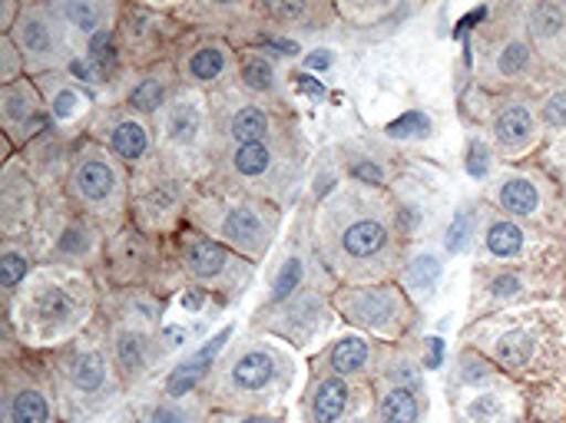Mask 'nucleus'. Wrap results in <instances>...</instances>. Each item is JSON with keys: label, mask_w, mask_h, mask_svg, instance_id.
I'll use <instances>...</instances> for the list:
<instances>
[{"label": "nucleus", "mask_w": 566, "mask_h": 423, "mask_svg": "<svg viewBox=\"0 0 566 423\" xmlns=\"http://www.w3.org/2000/svg\"><path fill=\"white\" fill-rule=\"evenodd\" d=\"M308 139L295 116L265 142L239 146L212 156V166L199 186L219 189V192H245L259 195L265 202H275L279 209H292L295 195L305 186L308 176Z\"/></svg>", "instance_id": "obj_5"}, {"label": "nucleus", "mask_w": 566, "mask_h": 423, "mask_svg": "<svg viewBox=\"0 0 566 423\" xmlns=\"http://www.w3.org/2000/svg\"><path fill=\"white\" fill-rule=\"evenodd\" d=\"M375 381L308 378L298 398V423H358L371 417Z\"/></svg>", "instance_id": "obj_26"}, {"label": "nucleus", "mask_w": 566, "mask_h": 423, "mask_svg": "<svg viewBox=\"0 0 566 423\" xmlns=\"http://www.w3.org/2000/svg\"><path fill=\"white\" fill-rule=\"evenodd\" d=\"M232 335H235V328L226 325L222 331H216L212 338H206L202 345H196L192 351H186V355H182L156 384H149V388H156V391L166 394V398H196V394H202V388H206V381L212 378L219 358H222L226 348L232 345Z\"/></svg>", "instance_id": "obj_33"}, {"label": "nucleus", "mask_w": 566, "mask_h": 423, "mask_svg": "<svg viewBox=\"0 0 566 423\" xmlns=\"http://www.w3.org/2000/svg\"><path fill=\"white\" fill-rule=\"evenodd\" d=\"M537 93H484L471 83L461 99V116L471 133H481L504 166H521L531 156H541L547 133L537 116Z\"/></svg>", "instance_id": "obj_11"}, {"label": "nucleus", "mask_w": 566, "mask_h": 423, "mask_svg": "<svg viewBox=\"0 0 566 423\" xmlns=\"http://www.w3.org/2000/svg\"><path fill=\"white\" fill-rule=\"evenodd\" d=\"M209 106H212V156L226 149L265 142L292 119L289 109H272L265 103L245 99L239 89L209 96Z\"/></svg>", "instance_id": "obj_24"}, {"label": "nucleus", "mask_w": 566, "mask_h": 423, "mask_svg": "<svg viewBox=\"0 0 566 423\" xmlns=\"http://www.w3.org/2000/svg\"><path fill=\"white\" fill-rule=\"evenodd\" d=\"M53 10L60 13L76 56H83V50L106 30H116L123 3L116 0H53Z\"/></svg>", "instance_id": "obj_36"}, {"label": "nucleus", "mask_w": 566, "mask_h": 423, "mask_svg": "<svg viewBox=\"0 0 566 423\" xmlns=\"http://www.w3.org/2000/svg\"><path fill=\"white\" fill-rule=\"evenodd\" d=\"M245 99L265 103L272 109H289L285 103V76L279 70L275 53L262 50V46H239V70H235V86Z\"/></svg>", "instance_id": "obj_35"}, {"label": "nucleus", "mask_w": 566, "mask_h": 423, "mask_svg": "<svg viewBox=\"0 0 566 423\" xmlns=\"http://www.w3.org/2000/svg\"><path fill=\"white\" fill-rule=\"evenodd\" d=\"M511 13L541 56L566 76V0H517L511 3Z\"/></svg>", "instance_id": "obj_34"}, {"label": "nucleus", "mask_w": 566, "mask_h": 423, "mask_svg": "<svg viewBox=\"0 0 566 423\" xmlns=\"http://www.w3.org/2000/svg\"><path fill=\"white\" fill-rule=\"evenodd\" d=\"M23 76H27L23 56H20V50L13 46V40L3 33V36H0V86L20 83Z\"/></svg>", "instance_id": "obj_47"}, {"label": "nucleus", "mask_w": 566, "mask_h": 423, "mask_svg": "<svg viewBox=\"0 0 566 423\" xmlns=\"http://www.w3.org/2000/svg\"><path fill=\"white\" fill-rule=\"evenodd\" d=\"M312 245L338 285L398 282L408 262V239L395 189L342 179L308 219Z\"/></svg>", "instance_id": "obj_1"}, {"label": "nucleus", "mask_w": 566, "mask_h": 423, "mask_svg": "<svg viewBox=\"0 0 566 423\" xmlns=\"http://www.w3.org/2000/svg\"><path fill=\"white\" fill-rule=\"evenodd\" d=\"M255 272L259 265H252L249 258L182 225L172 239H166V275L159 292L199 288L219 308H229L252 288Z\"/></svg>", "instance_id": "obj_10"}, {"label": "nucleus", "mask_w": 566, "mask_h": 423, "mask_svg": "<svg viewBox=\"0 0 566 423\" xmlns=\"http://www.w3.org/2000/svg\"><path fill=\"white\" fill-rule=\"evenodd\" d=\"M428 421V391L401 388L375 378L371 423H424Z\"/></svg>", "instance_id": "obj_41"}, {"label": "nucleus", "mask_w": 566, "mask_h": 423, "mask_svg": "<svg viewBox=\"0 0 566 423\" xmlns=\"http://www.w3.org/2000/svg\"><path fill=\"white\" fill-rule=\"evenodd\" d=\"M176 70L186 89H199L206 96L226 93L235 86V70H239V46L229 43L226 36H196L179 46L176 53Z\"/></svg>", "instance_id": "obj_28"}, {"label": "nucleus", "mask_w": 566, "mask_h": 423, "mask_svg": "<svg viewBox=\"0 0 566 423\" xmlns=\"http://www.w3.org/2000/svg\"><path fill=\"white\" fill-rule=\"evenodd\" d=\"M557 388L564 391V401H566V371H564V374H560V381H557Z\"/></svg>", "instance_id": "obj_49"}, {"label": "nucleus", "mask_w": 566, "mask_h": 423, "mask_svg": "<svg viewBox=\"0 0 566 423\" xmlns=\"http://www.w3.org/2000/svg\"><path fill=\"white\" fill-rule=\"evenodd\" d=\"M46 374L63 423H93L129 398V388L113 361L103 318H96V325L76 341L50 351Z\"/></svg>", "instance_id": "obj_6"}, {"label": "nucleus", "mask_w": 566, "mask_h": 423, "mask_svg": "<svg viewBox=\"0 0 566 423\" xmlns=\"http://www.w3.org/2000/svg\"><path fill=\"white\" fill-rule=\"evenodd\" d=\"M295 351L269 335L245 331L219 358L212 378L202 388L209 411L232 414H282L295 388Z\"/></svg>", "instance_id": "obj_4"}, {"label": "nucleus", "mask_w": 566, "mask_h": 423, "mask_svg": "<svg viewBox=\"0 0 566 423\" xmlns=\"http://www.w3.org/2000/svg\"><path fill=\"white\" fill-rule=\"evenodd\" d=\"M0 423H63L46 374V355H33L10 338H3Z\"/></svg>", "instance_id": "obj_18"}, {"label": "nucleus", "mask_w": 566, "mask_h": 423, "mask_svg": "<svg viewBox=\"0 0 566 423\" xmlns=\"http://www.w3.org/2000/svg\"><path fill=\"white\" fill-rule=\"evenodd\" d=\"M163 275H166V239H153V235L139 232L133 222L123 225L116 235H109L99 285L159 292Z\"/></svg>", "instance_id": "obj_23"}, {"label": "nucleus", "mask_w": 566, "mask_h": 423, "mask_svg": "<svg viewBox=\"0 0 566 423\" xmlns=\"http://www.w3.org/2000/svg\"><path fill=\"white\" fill-rule=\"evenodd\" d=\"M206 423H289L285 414H232V411H209Z\"/></svg>", "instance_id": "obj_48"}, {"label": "nucleus", "mask_w": 566, "mask_h": 423, "mask_svg": "<svg viewBox=\"0 0 566 423\" xmlns=\"http://www.w3.org/2000/svg\"><path fill=\"white\" fill-rule=\"evenodd\" d=\"M438 275H441V265H438V258L431 255V252H408V262H405V268H401V285L411 292V298L415 295H431L434 292V282H438Z\"/></svg>", "instance_id": "obj_45"}, {"label": "nucleus", "mask_w": 566, "mask_h": 423, "mask_svg": "<svg viewBox=\"0 0 566 423\" xmlns=\"http://www.w3.org/2000/svg\"><path fill=\"white\" fill-rule=\"evenodd\" d=\"M524 423H566L564 391L557 384L527 388V411Z\"/></svg>", "instance_id": "obj_44"}, {"label": "nucleus", "mask_w": 566, "mask_h": 423, "mask_svg": "<svg viewBox=\"0 0 566 423\" xmlns=\"http://www.w3.org/2000/svg\"><path fill=\"white\" fill-rule=\"evenodd\" d=\"M338 321L381 345H408L421 325V305L401 282L385 285H338L332 295Z\"/></svg>", "instance_id": "obj_14"}, {"label": "nucleus", "mask_w": 566, "mask_h": 423, "mask_svg": "<svg viewBox=\"0 0 566 423\" xmlns=\"http://www.w3.org/2000/svg\"><path fill=\"white\" fill-rule=\"evenodd\" d=\"M471 66V83L484 93H541L564 76L541 56L534 40L511 13V3L494 7L491 17L474 30Z\"/></svg>", "instance_id": "obj_7"}, {"label": "nucleus", "mask_w": 566, "mask_h": 423, "mask_svg": "<svg viewBox=\"0 0 566 423\" xmlns=\"http://www.w3.org/2000/svg\"><path fill=\"white\" fill-rule=\"evenodd\" d=\"M33 83L40 86L43 103H46L50 119H53L56 129H70V126H76V123H83V126L90 123V116H93L96 106H93L90 93H86L66 70L43 73V76H36Z\"/></svg>", "instance_id": "obj_37"}, {"label": "nucleus", "mask_w": 566, "mask_h": 423, "mask_svg": "<svg viewBox=\"0 0 566 423\" xmlns=\"http://www.w3.org/2000/svg\"><path fill=\"white\" fill-rule=\"evenodd\" d=\"M338 282H315L302 288L298 295L285 298L272 308H255L249 331L269 335L282 345H289L295 355H318L332 341V328L338 325V311L332 305Z\"/></svg>", "instance_id": "obj_15"}, {"label": "nucleus", "mask_w": 566, "mask_h": 423, "mask_svg": "<svg viewBox=\"0 0 566 423\" xmlns=\"http://www.w3.org/2000/svg\"><path fill=\"white\" fill-rule=\"evenodd\" d=\"M7 36L20 50L30 80L43 76V73L66 70L73 63V56H76V46H73L60 13L53 10V0L23 3L17 23H13V30Z\"/></svg>", "instance_id": "obj_22"}, {"label": "nucleus", "mask_w": 566, "mask_h": 423, "mask_svg": "<svg viewBox=\"0 0 566 423\" xmlns=\"http://www.w3.org/2000/svg\"><path fill=\"white\" fill-rule=\"evenodd\" d=\"M282 222H285V209H279L275 202H265L245 192H219L206 186L196 189L189 212H186L189 229L232 248L252 265L269 262L282 235Z\"/></svg>", "instance_id": "obj_8"}, {"label": "nucleus", "mask_w": 566, "mask_h": 423, "mask_svg": "<svg viewBox=\"0 0 566 423\" xmlns=\"http://www.w3.org/2000/svg\"><path fill=\"white\" fill-rule=\"evenodd\" d=\"M40 268L36 248L30 239H0V295L3 308L17 298V292L27 285V278Z\"/></svg>", "instance_id": "obj_42"}, {"label": "nucleus", "mask_w": 566, "mask_h": 423, "mask_svg": "<svg viewBox=\"0 0 566 423\" xmlns=\"http://www.w3.org/2000/svg\"><path fill=\"white\" fill-rule=\"evenodd\" d=\"M90 139H96L113 159H119L133 179L153 172L159 166V139H156V123L129 113L119 103L96 106L90 123L83 126Z\"/></svg>", "instance_id": "obj_21"}, {"label": "nucleus", "mask_w": 566, "mask_h": 423, "mask_svg": "<svg viewBox=\"0 0 566 423\" xmlns=\"http://www.w3.org/2000/svg\"><path fill=\"white\" fill-rule=\"evenodd\" d=\"M468 172L474 176V179H484V182H491L494 179V172L504 166L501 162V156L494 152V146L481 136V133H471L468 136Z\"/></svg>", "instance_id": "obj_46"}, {"label": "nucleus", "mask_w": 566, "mask_h": 423, "mask_svg": "<svg viewBox=\"0 0 566 423\" xmlns=\"http://www.w3.org/2000/svg\"><path fill=\"white\" fill-rule=\"evenodd\" d=\"M99 311V275L73 265H40L3 308V338L33 355H50L90 331Z\"/></svg>", "instance_id": "obj_2"}, {"label": "nucleus", "mask_w": 566, "mask_h": 423, "mask_svg": "<svg viewBox=\"0 0 566 423\" xmlns=\"http://www.w3.org/2000/svg\"><path fill=\"white\" fill-rule=\"evenodd\" d=\"M99 318L106 325L109 351L123 374V384L129 388V398H133V391H143L146 384H156L166 374V364L159 355V331L129 325L123 318H109L103 311H99Z\"/></svg>", "instance_id": "obj_27"}, {"label": "nucleus", "mask_w": 566, "mask_h": 423, "mask_svg": "<svg viewBox=\"0 0 566 423\" xmlns=\"http://www.w3.org/2000/svg\"><path fill=\"white\" fill-rule=\"evenodd\" d=\"M159 162L192 182H202L212 166V106L199 89H179L156 123Z\"/></svg>", "instance_id": "obj_16"}, {"label": "nucleus", "mask_w": 566, "mask_h": 423, "mask_svg": "<svg viewBox=\"0 0 566 423\" xmlns=\"http://www.w3.org/2000/svg\"><path fill=\"white\" fill-rule=\"evenodd\" d=\"M196 189H199V182H192L179 172H169L159 162L153 172L133 179L129 222L153 239H172L186 225V212H189Z\"/></svg>", "instance_id": "obj_19"}, {"label": "nucleus", "mask_w": 566, "mask_h": 423, "mask_svg": "<svg viewBox=\"0 0 566 423\" xmlns=\"http://www.w3.org/2000/svg\"><path fill=\"white\" fill-rule=\"evenodd\" d=\"M391 345H381L361 331L335 335L318 355L308 358V378H348V381H375L388 358Z\"/></svg>", "instance_id": "obj_29"}, {"label": "nucleus", "mask_w": 566, "mask_h": 423, "mask_svg": "<svg viewBox=\"0 0 566 423\" xmlns=\"http://www.w3.org/2000/svg\"><path fill=\"white\" fill-rule=\"evenodd\" d=\"M106 242L109 235L86 215L73 212L63 195L53 205H43V215L30 235L40 265H73L93 275L103 272Z\"/></svg>", "instance_id": "obj_17"}, {"label": "nucleus", "mask_w": 566, "mask_h": 423, "mask_svg": "<svg viewBox=\"0 0 566 423\" xmlns=\"http://www.w3.org/2000/svg\"><path fill=\"white\" fill-rule=\"evenodd\" d=\"M474 258L494 262V265H514V262H544L566 255V242L551 239L497 209L478 199V229H474Z\"/></svg>", "instance_id": "obj_20"}, {"label": "nucleus", "mask_w": 566, "mask_h": 423, "mask_svg": "<svg viewBox=\"0 0 566 423\" xmlns=\"http://www.w3.org/2000/svg\"><path fill=\"white\" fill-rule=\"evenodd\" d=\"M176 27L166 10L146 7V3H123L119 23H116V43L123 53L126 70H139L159 60H176Z\"/></svg>", "instance_id": "obj_25"}, {"label": "nucleus", "mask_w": 566, "mask_h": 423, "mask_svg": "<svg viewBox=\"0 0 566 423\" xmlns=\"http://www.w3.org/2000/svg\"><path fill=\"white\" fill-rule=\"evenodd\" d=\"M458 345L484 355L521 388L557 384L566 371V305L544 302L474 318L461 328Z\"/></svg>", "instance_id": "obj_3"}, {"label": "nucleus", "mask_w": 566, "mask_h": 423, "mask_svg": "<svg viewBox=\"0 0 566 423\" xmlns=\"http://www.w3.org/2000/svg\"><path fill=\"white\" fill-rule=\"evenodd\" d=\"M60 195L73 212L96 222L106 235H116L123 225H129L133 176L86 133L70 149V162L60 179Z\"/></svg>", "instance_id": "obj_9"}, {"label": "nucleus", "mask_w": 566, "mask_h": 423, "mask_svg": "<svg viewBox=\"0 0 566 423\" xmlns=\"http://www.w3.org/2000/svg\"><path fill=\"white\" fill-rule=\"evenodd\" d=\"M566 295V255L544 258V262H514V265H494V262H474L471 272V321L501 315L511 308L544 305V302H564Z\"/></svg>", "instance_id": "obj_12"}, {"label": "nucleus", "mask_w": 566, "mask_h": 423, "mask_svg": "<svg viewBox=\"0 0 566 423\" xmlns=\"http://www.w3.org/2000/svg\"><path fill=\"white\" fill-rule=\"evenodd\" d=\"M136 423H206L209 421V404L202 394L196 398H166L156 388L139 391L129 401Z\"/></svg>", "instance_id": "obj_40"}, {"label": "nucleus", "mask_w": 566, "mask_h": 423, "mask_svg": "<svg viewBox=\"0 0 566 423\" xmlns=\"http://www.w3.org/2000/svg\"><path fill=\"white\" fill-rule=\"evenodd\" d=\"M481 202L551 239L566 242V189L547 172L541 159L501 166L494 179L484 182Z\"/></svg>", "instance_id": "obj_13"}, {"label": "nucleus", "mask_w": 566, "mask_h": 423, "mask_svg": "<svg viewBox=\"0 0 566 423\" xmlns=\"http://www.w3.org/2000/svg\"><path fill=\"white\" fill-rule=\"evenodd\" d=\"M179 89H182V80H179L176 60H159V63L129 70L119 80V96L113 103L126 106L129 113H136L149 123H159V116L169 109V103L179 96Z\"/></svg>", "instance_id": "obj_32"}, {"label": "nucleus", "mask_w": 566, "mask_h": 423, "mask_svg": "<svg viewBox=\"0 0 566 423\" xmlns=\"http://www.w3.org/2000/svg\"><path fill=\"white\" fill-rule=\"evenodd\" d=\"M534 99H537V116L547 133V142L566 139V76L544 86Z\"/></svg>", "instance_id": "obj_43"}, {"label": "nucleus", "mask_w": 566, "mask_h": 423, "mask_svg": "<svg viewBox=\"0 0 566 423\" xmlns=\"http://www.w3.org/2000/svg\"><path fill=\"white\" fill-rule=\"evenodd\" d=\"M252 13L275 23V30H332L338 23V10L315 0H262L252 3Z\"/></svg>", "instance_id": "obj_39"}, {"label": "nucleus", "mask_w": 566, "mask_h": 423, "mask_svg": "<svg viewBox=\"0 0 566 423\" xmlns=\"http://www.w3.org/2000/svg\"><path fill=\"white\" fill-rule=\"evenodd\" d=\"M335 10H338V23H342V27H348L352 33L371 36V40L395 33V30L415 13L411 3H381V0L335 3Z\"/></svg>", "instance_id": "obj_38"}, {"label": "nucleus", "mask_w": 566, "mask_h": 423, "mask_svg": "<svg viewBox=\"0 0 566 423\" xmlns=\"http://www.w3.org/2000/svg\"><path fill=\"white\" fill-rule=\"evenodd\" d=\"M43 189L30 166L13 156L0 172V232L3 239H30L43 215Z\"/></svg>", "instance_id": "obj_31"}, {"label": "nucleus", "mask_w": 566, "mask_h": 423, "mask_svg": "<svg viewBox=\"0 0 566 423\" xmlns=\"http://www.w3.org/2000/svg\"><path fill=\"white\" fill-rule=\"evenodd\" d=\"M50 129H56V126L50 119L40 86L30 76H23L20 83L0 86V133H3V142L10 152L30 149Z\"/></svg>", "instance_id": "obj_30"}]
</instances>
